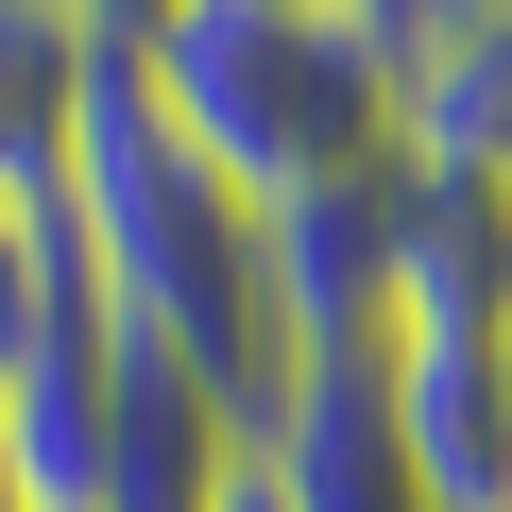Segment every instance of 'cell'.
I'll return each instance as SVG.
<instances>
[{
    "instance_id": "obj_1",
    "label": "cell",
    "mask_w": 512,
    "mask_h": 512,
    "mask_svg": "<svg viewBox=\"0 0 512 512\" xmlns=\"http://www.w3.org/2000/svg\"><path fill=\"white\" fill-rule=\"evenodd\" d=\"M52 205H69V256H86L103 325L205 359L256 427H274L291 342H274V274H256V205L154 103V0H86V137H69V188Z\"/></svg>"
},
{
    "instance_id": "obj_2",
    "label": "cell",
    "mask_w": 512,
    "mask_h": 512,
    "mask_svg": "<svg viewBox=\"0 0 512 512\" xmlns=\"http://www.w3.org/2000/svg\"><path fill=\"white\" fill-rule=\"evenodd\" d=\"M154 103L256 222L410 171L393 154V0H154Z\"/></svg>"
},
{
    "instance_id": "obj_3",
    "label": "cell",
    "mask_w": 512,
    "mask_h": 512,
    "mask_svg": "<svg viewBox=\"0 0 512 512\" xmlns=\"http://www.w3.org/2000/svg\"><path fill=\"white\" fill-rule=\"evenodd\" d=\"M393 154L512 205V0H393Z\"/></svg>"
},
{
    "instance_id": "obj_4",
    "label": "cell",
    "mask_w": 512,
    "mask_h": 512,
    "mask_svg": "<svg viewBox=\"0 0 512 512\" xmlns=\"http://www.w3.org/2000/svg\"><path fill=\"white\" fill-rule=\"evenodd\" d=\"M393 222H410V171L256 222V274H274V342H291V376H308V359H393Z\"/></svg>"
},
{
    "instance_id": "obj_5",
    "label": "cell",
    "mask_w": 512,
    "mask_h": 512,
    "mask_svg": "<svg viewBox=\"0 0 512 512\" xmlns=\"http://www.w3.org/2000/svg\"><path fill=\"white\" fill-rule=\"evenodd\" d=\"M256 478V410L171 359V342H120V427H103V512H239Z\"/></svg>"
},
{
    "instance_id": "obj_6",
    "label": "cell",
    "mask_w": 512,
    "mask_h": 512,
    "mask_svg": "<svg viewBox=\"0 0 512 512\" xmlns=\"http://www.w3.org/2000/svg\"><path fill=\"white\" fill-rule=\"evenodd\" d=\"M103 427H120V325H103V291H69L0 359V444H18L35 512H103Z\"/></svg>"
},
{
    "instance_id": "obj_7",
    "label": "cell",
    "mask_w": 512,
    "mask_h": 512,
    "mask_svg": "<svg viewBox=\"0 0 512 512\" xmlns=\"http://www.w3.org/2000/svg\"><path fill=\"white\" fill-rule=\"evenodd\" d=\"M393 444L427 512H512V342H393Z\"/></svg>"
},
{
    "instance_id": "obj_8",
    "label": "cell",
    "mask_w": 512,
    "mask_h": 512,
    "mask_svg": "<svg viewBox=\"0 0 512 512\" xmlns=\"http://www.w3.org/2000/svg\"><path fill=\"white\" fill-rule=\"evenodd\" d=\"M69 137H86V18L69 0H0V188L52 205Z\"/></svg>"
},
{
    "instance_id": "obj_9",
    "label": "cell",
    "mask_w": 512,
    "mask_h": 512,
    "mask_svg": "<svg viewBox=\"0 0 512 512\" xmlns=\"http://www.w3.org/2000/svg\"><path fill=\"white\" fill-rule=\"evenodd\" d=\"M86 291V256H69V205H18V188H0V359H18L52 308Z\"/></svg>"
},
{
    "instance_id": "obj_10",
    "label": "cell",
    "mask_w": 512,
    "mask_h": 512,
    "mask_svg": "<svg viewBox=\"0 0 512 512\" xmlns=\"http://www.w3.org/2000/svg\"><path fill=\"white\" fill-rule=\"evenodd\" d=\"M239 512H274V478H239Z\"/></svg>"
}]
</instances>
